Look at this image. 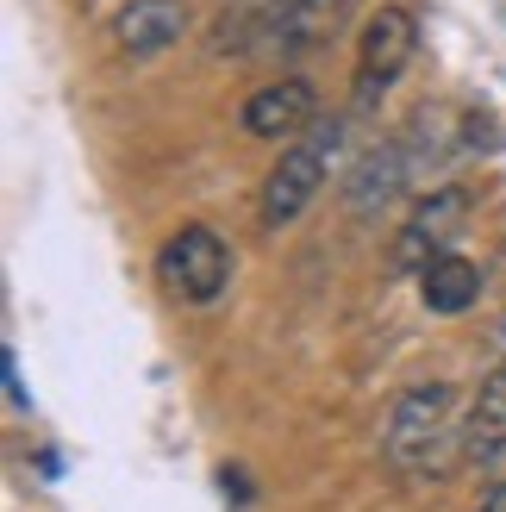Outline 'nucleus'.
I'll list each match as a JSON object with an SVG mask.
<instances>
[{"label": "nucleus", "instance_id": "nucleus-1", "mask_svg": "<svg viewBox=\"0 0 506 512\" xmlns=\"http://www.w3.org/2000/svg\"><path fill=\"white\" fill-rule=\"evenodd\" d=\"M457 444H463V425H457V388L450 381H419L388 406L382 450L400 475H438Z\"/></svg>", "mask_w": 506, "mask_h": 512}, {"label": "nucleus", "instance_id": "nucleus-2", "mask_svg": "<svg viewBox=\"0 0 506 512\" xmlns=\"http://www.w3.org/2000/svg\"><path fill=\"white\" fill-rule=\"evenodd\" d=\"M332 157H338V119H319L307 138L275 157V169L263 175V194H257V213H263L269 232H282V225H294L313 207V194L332 175Z\"/></svg>", "mask_w": 506, "mask_h": 512}, {"label": "nucleus", "instance_id": "nucleus-3", "mask_svg": "<svg viewBox=\"0 0 506 512\" xmlns=\"http://www.w3.org/2000/svg\"><path fill=\"white\" fill-rule=\"evenodd\" d=\"M157 275L175 300L188 306H207L225 294V281H232V244H225L213 225H182V232H169L163 250H157Z\"/></svg>", "mask_w": 506, "mask_h": 512}, {"label": "nucleus", "instance_id": "nucleus-4", "mask_svg": "<svg viewBox=\"0 0 506 512\" xmlns=\"http://www.w3.org/2000/svg\"><path fill=\"white\" fill-rule=\"evenodd\" d=\"M419 50V25L407 7H375L363 25V44H357V113H375L382 94L407 75Z\"/></svg>", "mask_w": 506, "mask_h": 512}, {"label": "nucleus", "instance_id": "nucleus-5", "mask_svg": "<svg viewBox=\"0 0 506 512\" xmlns=\"http://www.w3.org/2000/svg\"><path fill=\"white\" fill-rule=\"evenodd\" d=\"M463 225H469V188H432L419 200V207L407 213V225H400V238H394V269L400 275H425L438 263V256H450V244L463 238Z\"/></svg>", "mask_w": 506, "mask_h": 512}, {"label": "nucleus", "instance_id": "nucleus-6", "mask_svg": "<svg viewBox=\"0 0 506 512\" xmlns=\"http://www.w3.org/2000/svg\"><path fill=\"white\" fill-rule=\"evenodd\" d=\"M238 125L250 138H275V144H300L319 125V88L307 82V75H282V82H263L257 94L244 100Z\"/></svg>", "mask_w": 506, "mask_h": 512}, {"label": "nucleus", "instance_id": "nucleus-7", "mask_svg": "<svg viewBox=\"0 0 506 512\" xmlns=\"http://www.w3.org/2000/svg\"><path fill=\"white\" fill-rule=\"evenodd\" d=\"M188 32V0H125L113 13V44L125 57H157V50L182 44Z\"/></svg>", "mask_w": 506, "mask_h": 512}, {"label": "nucleus", "instance_id": "nucleus-8", "mask_svg": "<svg viewBox=\"0 0 506 512\" xmlns=\"http://www.w3.org/2000/svg\"><path fill=\"white\" fill-rule=\"evenodd\" d=\"M463 456H469V463H482V469L506 456V363L488 369V381H482V388H475V400H469Z\"/></svg>", "mask_w": 506, "mask_h": 512}, {"label": "nucleus", "instance_id": "nucleus-9", "mask_svg": "<svg viewBox=\"0 0 506 512\" xmlns=\"http://www.w3.org/2000/svg\"><path fill=\"white\" fill-rule=\"evenodd\" d=\"M407 175H413V157H407V144H382V150H369V157L357 163V175H350V207L357 213H382L388 200L407 188Z\"/></svg>", "mask_w": 506, "mask_h": 512}, {"label": "nucleus", "instance_id": "nucleus-10", "mask_svg": "<svg viewBox=\"0 0 506 512\" xmlns=\"http://www.w3.org/2000/svg\"><path fill=\"white\" fill-rule=\"evenodd\" d=\"M419 300L432 306V313H469V306L482 300V269L450 250V256H438V263L419 275Z\"/></svg>", "mask_w": 506, "mask_h": 512}, {"label": "nucleus", "instance_id": "nucleus-11", "mask_svg": "<svg viewBox=\"0 0 506 512\" xmlns=\"http://www.w3.org/2000/svg\"><path fill=\"white\" fill-rule=\"evenodd\" d=\"M338 7H344V0H294L288 19L275 25V38H269V44H288V50H294V44H313L325 25L338 19Z\"/></svg>", "mask_w": 506, "mask_h": 512}, {"label": "nucleus", "instance_id": "nucleus-12", "mask_svg": "<svg viewBox=\"0 0 506 512\" xmlns=\"http://www.w3.org/2000/svg\"><path fill=\"white\" fill-rule=\"evenodd\" d=\"M475 512H506V481H494V494H488L482 506H475Z\"/></svg>", "mask_w": 506, "mask_h": 512}]
</instances>
